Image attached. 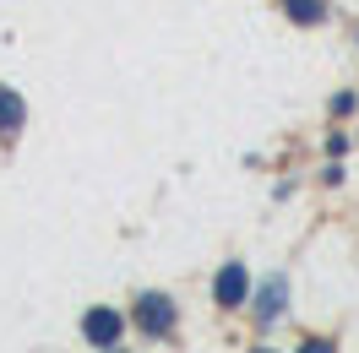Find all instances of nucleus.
Listing matches in <instances>:
<instances>
[{
  "label": "nucleus",
  "instance_id": "nucleus-1",
  "mask_svg": "<svg viewBox=\"0 0 359 353\" xmlns=\"http://www.w3.org/2000/svg\"><path fill=\"white\" fill-rule=\"evenodd\" d=\"M136 321L147 337H163V331L175 326V299H163V293H147L142 305H136Z\"/></svg>",
  "mask_w": 359,
  "mask_h": 353
},
{
  "label": "nucleus",
  "instance_id": "nucleus-2",
  "mask_svg": "<svg viewBox=\"0 0 359 353\" xmlns=\"http://www.w3.org/2000/svg\"><path fill=\"white\" fill-rule=\"evenodd\" d=\"M82 331L93 337V348H114V337L126 331V315L120 310H93L88 321H82Z\"/></svg>",
  "mask_w": 359,
  "mask_h": 353
},
{
  "label": "nucleus",
  "instance_id": "nucleus-3",
  "mask_svg": "<svg viewBox=\"0 0 359 353\" xmlns=\"http://www.w3.org/2000/svg\"><path fill=\"white\" fill-rule=\"evenodd\" d=\"M245 288H250V277H245V266L240 261H229L224 266V277H218V305H245Z\"/></svg>",
  "mask_w": 359,
  "mask_h": 353
},
{
  "label": "nucleus",
  "instance_id": "nucleus-4",
  "mask_svg": "<svg viewBox=\"0 0 359 353\" xmlns=\"http://www.w3.org/2000/svg\"><path fill=\"white\" fill-rule=\"evenodd\" d=\"M283 17L299 22V27H321L332 17V6H327V0H283Z\"/></svg>",
  "mask_w": 359,
  "mask_h": 353
},
{
  "label": "nucleus",
  "instance_id": "nucleus-5",
  "mask_svg": "<svg viewBox=\"0 0 359 353\" xmlns=\"http://www.w3.org/2000/svg\"><path fill=\"white\" fill-rule=\"evenodd\" d=\"M22 120H27V104L0 82V136H17V131H22Z\"/></svg>",
  "mask_w": 359,
  "mask_h": 353
},
{
  "label": "nucleus",
  "instance_id": "nucleus-6",
  "mask_svg": "<svg viewBox=\"0 0 359 353\" xmlns=\"http://www.w3.org/2000/svg\"><path fill=\"white\" fill-rule=\"evenodd\" d=\"M278 310H283V277H272V283L262 288V321H272Z\"/></svg>",
  "mask_w": 359,
  "mask_h": 353
},
{
  "label": "nucleus",
  "instance_id": "nucleus-7",
  "mask_svg": "<svg viewBox=\"0 0 359 353\" xmlns=\"http://www.w3.org/2000/svg\"><path fill=\"white\" fill-rule=\"evenodd\" d=\"M299 353H332V342H321V337H316V342H305Z\"/></svg>",
  "mask_w": 359,
  "mask_h": 353
},
{
  "label": "nucleus",
  "instance_id": "nucleus-8",
  "mask_svg": "<svg viewBox=\"0 0 359 353\" xmlns=\"http://www.w3.org/2000/svg\"><path fill=\"white\" fill-rule=\"evenodd\" d=\"M256 353H267V348H256Z\"/></svg>",
  "mask_w": 359,
  "mask_h": 353
},
{
  "label": "nucleus",
  "instance_id": "nucleus-9",
  "mask_svg": "<svg viewBox=\"0 0 359 353\" xmlns=\"http://www.w3.org/2000/svg\"><path fill=\"white\" fill-rule=\"evenodd\" d=\"M104 353H114V348H104Z\"/></svg>",
  "mask_w": 359,
  "mask_h": 353
}]
</instances>
